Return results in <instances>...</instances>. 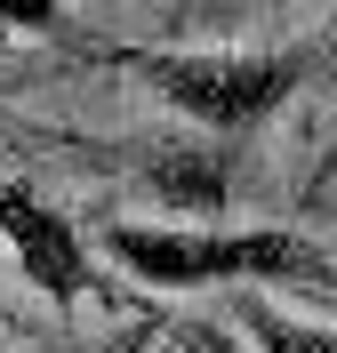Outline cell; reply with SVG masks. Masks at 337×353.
I'll list each match as a JSON object with an SVG mask.
<instances>
[{"mask_svg": "<svg viewBox=\"0 0 337 353\" xmlns=\"http://www.w3.org/2000/svg\"><path fill=\"white\" fill-rule=\"evenodd\" d=\"M129 281L185 297V289H321L337 297V257L289 225H129L112 217L96 233Z\"/></svg>", "mask_w": 337, "mask_h": 353, "instance_id": "6da1fadb", "label": "cell"}, {"mask_svg": "<svg viewBox=\"0 0 337 353\" xmlns=\"http://www.w3.org/2000/svg\"><path fill=\"white\" fill-rule=\"evenodd\" d=\"M89 57L129 72V81H145L185 129H209L225 145L265 129L273 112L321 72L314 41H297V48H89Z\"/></svg>", "mask_w": 337, "mask_h": 353, "instance_id": "7a4b0ae2", "label": "cell"}, {"mask_svg": "<svg viewBox=\"0 0 337 353\" xmlns=\"http://www.w3.org/2000/svg\"><path fill=\"white\" fill-rule=\"evenodd\" d=\"M112 169L129 176L136 193L169 209L177 225H201L233 201V145L209 129H161V137H121V145H96Z\"/></svg>", "mask_w": 337, "mask_h": 353, "instance_id": "3957f363", "label": "cell"}, {"mask_svg": "<svg viewBox=\"0 0 337 353\" xmlns=\"http://www.w3.org/2000/svg\"><path fill=\"white\" fill-rule=\"evenodd\" d=\"M0 241L17 249V273L57 313H81V297L96 289V257H89V233L65 209H48L32 185H0Z\"/></svg>", "mask_w": 337, "mask_h": 353, "instance_id": "277c9868", "label": "cell"}, {"mask_svg": "<svg viewBox=\"0 0 337 353\" xmlns=\"http://www.w3.org/2000/svg\"><path fill=\"white\" fill-rule=\"evenodd\" d=\"M233 321H241L249 353H337V330H321L305 313H281L265 289H241L233 297Z\"/></svg>", "mask_w": 337, "mask_h": 353, "instance_id": "5b68a950", "label": "cell"}, {"mask_svg": "<svg viewBox=\"0 0 337 353\" xmlns=\"http://www.w3.org/2000/svg\"><path fill=\"white\" fill-rule=\"evenodd\" d=\"M81 353H153V321H121L112 337H96V345H81Z\"/></svg>", "mask_w": 337, "mask_h": 353, "instance_id": "8992f818", "label": "cell"}, {"mask_svg": "<svg viewBox=\"0 0 337 353\" xmlns=\"http://www.w3.org/2000/svg\"><path fill=\"white\" fill-rule=\"evenodd\" d=\"M209 353H233V345H209Z\"/></svg>", "mask_w": 337, "mask_h": 353, "instance_id": "52a82bcc", "label": "cell"}]
</instances>
